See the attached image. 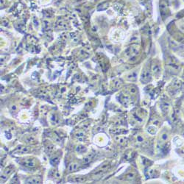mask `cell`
Instances as JSON below:
<instances>
[{
	"label": "cell",
	"instance_id": "cell-18",
	"mask_svg": "<svg viewBox=\"0 0 184 184\" xmlns=\"http://www.w3.org/2000/svg\"><path fill=\"white\" fill-rule=\"evenodd\" d=\"M135 177V174L133 173V172H130V173H128L125 175V180H133V178Z\"/></svg>",
	"mask_w": 184,
	"mask_h": 184
},
{
	"label": "cell",
	"instance_id": "cell-19",
	"mask_svg": "<svg viewBox=\"0 0 184 184\" xmlns=\"http://www.w3.org/2000/svg\"><path fill=\"white\" fill-rule=\"evenodd\" d=\"M25 141H26L27 143H35V138L32 136H29L26 138Z\"/></svg>",
	"mask_w": 184,
	"mask_h": 184
},
{
	"label": "cell",
	"instance_id": "cell-16",
	"mask_svg": "<svg viewBox=\"0 0 184 184\" xmlns=\"http://www.w3.org/2000/svg\"><path fill=\"white\" fill-rule=\"evenodd\" d=\"M59 161H60L59 157H58V156H55V157L52 158L51 160H50V163H51V164L52 166H56L57 164H58Z\"/></svg>",
	"mask_w": 184,
	"mask_h": 184
},
{
	"label": "cell",
	"instance_id": "cell-26",
	"mask_svg": "<svg viewBox=\"0 0 184 184\" xmlns=\"http://www.w3.org/2000/svg\"><path fill=\"white\" fill-rule=\"evenodd\" d=\"M16 109H17V107H16V105H12L11 106V110L12 111H15V110H16Z\"/></svg>",
	"mask_w": 184,
	"mask_h": 184
},
{
	"label": "cell",
	"instance_id": "cell-1",
	"mask_svg": "<svg viewBox=\"0 0 184 184\" xmlns=\"http://www.w3.org/2000/svg\"><path fill=\"white\" fill-rule=\"evenodd\" d=\"M21 164L25 167H27V168H34L37 165L36 161L34 158H24L22 161Z\"/></svg>",
	"mask_w": 184,
	"mask_h": 184
},
{
	"label": "cell",
	"instance_id": "cell-17",
	"mask_svg": "<svg viewBox=\"0 0 184 184\" xmlns=\"http://www.w3.org/2000/svg\"><path fill=\"white\" fill-rule=\"evenodd\" d=\"M127 78H128V80H132V81L136 80L137 79V73H136V72H132L130 74L128 75Z\"/></svg>",
	"mask_w": 184,
	"mask_h": 184
},
{
	"label": "cell",
	"instance_id": "cell-11",
	"mask_svg": "<svg viewBox=\"0 0 184 184\" xmlns=\"http://www.w3.org/2000/svg\"><path fill=\"white\" fill-rule=\"evenodd\" d=\"M13 171H14V166H13V165H10L9 166H8L7 168L4 169V171L3 173L5 174L6 175H8V176H9L10 175L12 174V172H13Z\"/></svg>",
	"mask_w": 184,
	"mask_h": 184
},
{
	"label": "cell",
	"instance_id": "cell-3",
	"mask_svg": "<svg viewBox=\"0 0 184 184\" xmlns=\"http://www.w3.org/2000/svg\"><path fill=\"white\" fill-rule=\"evenodd\" d=\"M109 166H110V165H108V163L103 164L102 165H100L97 169H95V170H94V172H93L92 174L94 175H100V174H102V173H103L104 172H105V171L108 169V168L109 167Z\"/></svg>",
	"mask_w": 184,
	"mask_h": 184
},
{
	"label": "cell",
	"instance_id": "cell-12",
	"mask_svg": "<svg viewBox=\"0 0 184 184\" xmlns=\"http://www.w3.org/2000/svg\"><path fill=\"white\" fill-rule=\"evenodd\" d=\"M87 151V148L83 145H79L76 147V152L79 154H82Z\"/></svg>",
	"mask_w": 184,
	"mask_h": 184
},
{
	"label": "cell",
	"instance_id": "cell-21",
	"mask_svg": "<svg viewBox=\"0 0 184 184\" xmlns=\"http://www.w3.org/2000/svg\"><path fill=\"white\" fill-rule=\"evenodd\" d=\"M153 70L154 73H155V74H160V73H161V69H160V67H159L158 65L153 66Z\"/></svg>",
	"mask_w": 184,
	"mask_h": 184
},
{
	"label": "cell",
	"instance_id": "cell-7",
	"mask_svg": "<svg viewBox=\"0 0 184 184\" xmlns=\"http://www.w3.org/2000/svg\"><path fill=\"white\" fill-rule=\"evenodd\" d=\"M30 151V149L28 147H25V146H20L16 148V149L14 151L15 153L17 154H25L27 153Z\"/></svg>",
	"mask_w": 184,
	"mask_h": 184
},
{
	"label": "cell",
	"instance_id": "cell-14",
	"mask_svg": "<svg viewBox=\"0 0 184 184\" xmlns=\"http://www.w3.org/2000/svg\"><path fill=\"white\" fill-rule=\"evenodd\" d=\"M93 156H94V154H93V153H90V154H88V155H86V157L83 158V164H88V163L91 161V159H92V158H93Z\"/></svg>",
	"mask_w": 184,
	"mask_h": 184
},
{
	"label": "cell",
	"instance_id": "cell-23",
	"mask_svg": "<svg viewBox=\"0 0 184 184\" xmlns=\"http://www.w3.org/2000/svg\"><path fill=\"white\" fill-rule=\"evenodd\" d=\"M8 175H6L5 174L2 173V174L1 175V183H4L5 181L8 180Z\"/></svg>",
	"mask_w": 184,
	"mask_h": 184
},
{
	"label": "cell",
	"instance_id": "cell-6",
	"mask_svg": "<svg viewBox=\"0 0 184 184\" xmlns=\"http://www.w3.org/2000/svg\"><path fill=\"white\" fill-rule=\"evenodd\" d=\"M150 80H151V74L149 70H144L141 74V81L144 83H147L150 81Z\"/></svg>",
	"mask_w": 184,
	"mask_h": 184
},
{
	"label": "cell",
	"instance_id": "cell-25",
	"mask_svg": "<svg viewBox=\"0 0 184 184\" xmlns=\"http://www.w3.org/2000/svg\"><path fill=\"white\" fill-rule=\"evenodd\" d=\"M33 22H34V24H35V26L36 27H38V20L34 17V19H33Z\"/></svg>",
	"mask_w": 184,
	"mask_h": 184
},
{
	"label": "cell",
	"instance_id": "cell-24",
	"mask_svg": "<svg viewBox=\"0 0 184 184\" xmlns=\"http://www.w3.org/2000/svg\"><path fill=\"white\" fill-rule=\"evenodd\" d=\"M54 136H53V139H54V141L56 142V143H58V144H60V142H61V140H60V138L58 137V135H53Z\"/></svg>",
	"mask_w": 184,
	"mask_h": 184
},
{
	"label": "cell",
	"instance_id": "cell-9",
	"mask_svg": "<svg viewBox=\"0 0 184 184\" xmlns=\"http://www.w3.org/2000/svg\"><path fill=\"white\" fill-rule=\"evenodd\" d=\"M120 101H121V102H122L124 105H129V103H130V97L128 96L123 94V95H121Z\"/></svg>",
	"mask_w": 184,
	"mask_h": 184
},
{
	"label": "cell",
	"instance_id": "cell-8",
	"mask_svg": "<svg viewBox=\"0 0 184 184\" xmlns=\"http://www.w3.org/2000/svg\"><path fill=\"white\" fill-rule=\"evenodd\" d=\"M78 167H79V164H78L76 162H74V163H71L68 166V172H75L77 170Z\"/></svg>",
	"mask_w": 184,
	"mask_h": 184
},
{
	"label": "cell",
	"instance_id": "cell-4",
	"mask_svg": "<svg viewBox=\"0 0 184 184\" xmlns=\"http://www.w3.org/2000/svg\"><path fill=\"white\" fill-rule=\"evenodd\" d=\"M86 180V178L85 176L82 175H78V176H74L72 177L71 179H69V181L74 183H81Z\"/></svg>",
	"mask_w": 184,
	"mask_h": 184
},
{
	"label": "cell",
	"instance_id": "cell-27",
	"mask_svg": "<svg viewBox=\"0 0 184 184\" xmlns=\"http://www.w3.org/2000/svg\"><path fill=\"white\" fill-rule=\"evenodd\" d=\"M137 140H138V142H142L143 141V138L141 137V136H138V138H137Z\"/></svg>",
	"mask_w": 184,
	"mask_h": 184
},
{
	"label": "cell",
	"instance_id": "cell-2",
	"mask_svg": "<svg viewBox=\"0 0 184 184\" xmlns=\"http://www.w3.org/2000/svg\"><path fill=\"white\" fill-rule=\"evenodd\" d=\"M137 54H138L137 47H134V46L128 47L125 51V55H126V56L128 57V58H133V57H134L135 55H136Z\"/></svg>",
	"mask_w": 184,
	"mask_h": 184
},
{
	"label": "cell",
	"instance_id": "cell-20",
	"mask_svg": "<svg viewBox=\"0 0 184 184\" xmlns=\"http://www.w3.org/2000/svg\"><path fill=\"white\" fill-rule=\"evenodd\" d=\"M57 27L59 29H65V28H66L67 25H66V24H65L63 21H58L57 23Z\"/></svg>",
	"mask_w": 184,
	"mask_h": 184
},
{
	"label": "cell",
	"instance_id": "cell-15",
	"mask_svg": "<svg viewBox=\"0 0 184 184\" xmlns=\"http://www.w3.org/2000/svg\"><path fill=\"white\" fill-rule=\"evenodd\" d=\"M75 136L80 141H83V140H84V137H85V133L83 132H78L75 134Z\"/></svg>",
	"mask_w": 184,
	"mask_h": 184
},
{
	"label": "cell",
	"instance_id": "cell-13",
	"mask_svg": "<svg viewBox=\"0 0 184 184\" xmlns=\"http://www.w3.org/2000/svg\"><path fill=\"white\" fill-rule=\"evenodd\" d=\"M46 151L48 154H52L55 151V146L52 144H48L46 145Z\"/></svg>",
	"mask_w": 184,
	"mask_h": 184
},
{
	"label": "cell",
	"instance_id": "cell-10",
	"mask_svg": "<svg viewBox=\"0 0 184 184\" xmlns=\"http://www.w3.org/2000/svg\"><path fill=\"white\" fill-rule=\"evenodd\" d=\"M50 121L52 125H57L59 123V118L58 116H57V114H52L51 116H50Z\"/></svg>",
	"mask_w": 184,
	"mask_h": 184
},
{
	"label": "cell",
	"instance_id": "cell-22",
	"mask_svg": "<svg viewBox=\"0 0 184 184\" xmlns=\"http://www.w3.org/2000/svg\"><path fill=\"white\" fill-rule=\"evenodd\" d=\"M20 183V181H19V179L17 177V175H15L12 178V180H10V183Z\"/></svg>",
	"mask_w": 184,
	"mask_h": 184
},
{
	"label": "cell",
	"instance_id": "cell-5",
	"mask_svg": "<svg viewBox=\"0 0 184 184\" xmlns=\"http://www.w3.org/2000/svg\"><path fill=\"white\" fill-rule=\"evenodd\" d=\"M42 180L41 178L39 176H33L28 179H27L24 183H31V184H36V183H41Z\"/></svg>",
	"mask_w": 184,
	"mask_h": 184
}]
</instances>
